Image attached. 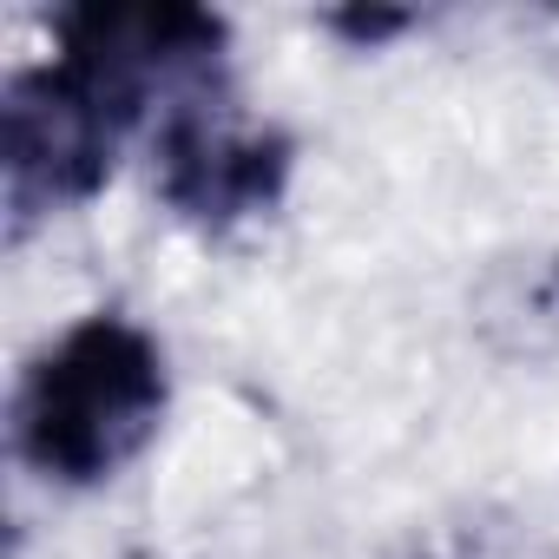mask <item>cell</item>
I'll use <instances>...</instances> for the list:
<instances>
[{"label": "cell", "mask_w": 559, "mask_h": 559, "mask_svg": "<svg viewBox=\"0 0 559 559\" xmlns=\"http://www.w3.org/2000/svg\"><path fill=\"white\" fill-rule=\"evenodd\" d=\"M230 80V21L185 0L53 14V53L0 86V211L8 243L93 204L126 145L152 139L171 99Z\"/></svg>", "instance_id": "obj_1"}, {"label": "cell", "mask_w": 559, "mask_h": 559, "mask_svg": "<svg viewBox=\"0 0 559 559\" xmlns=\"http://www.w3.org/2000/svg\"><path fill=\"white\" fill-rule=\"evenodd\" d=\"M165 408H171L165 343L126 310H93L21 369L14 454L40 480L86 493L119 480L158 441Z\"/></svg>", "instance_id": "obj_2"}, {"label": "cell", "mask_w": 559, "mask_h": 559, "mask_svg": "<svg viewBox=\"0 0 559 559\" xmlns=\"http://www.w3.org/2000/svg\"><path fill=\"white\" fill-rule=\"evenodd\" d=\"M145 152L158 204L204 237H230L270 217L297 178V139L270 119H250L230 99V80L171 99Z\"/></svg>", "instance_id": "obj_3"}, {"label": "cell", "mask_w": 559, "mask_h": 559, "mask_svg": "<svg viewBox=\"0 0 559 559\" xmlns=\"http://www.w3.org/2000/svg\"><path fill=\"white\" fill-rule=\"evenodd\" d=\"M330 27H336V34H349V40H362V47H382L389 34L415 27V14H330Z\"/></svg>", "instance_id": "obj_4"}]
</instances>
